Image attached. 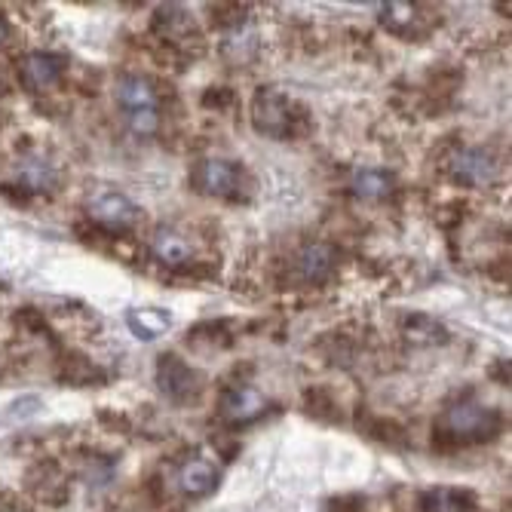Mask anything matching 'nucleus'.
I'll list each match as a JSON object with an SVG mask.
<instances>
[{
    "label": "nucleus",
    "instance_id": "1",
    "mask_svg": "<svg viewBox=\"0 0 512 512\" xmlns=\"http://www.w3.org/2000/svg\"><path fill=\"white\" fill-rule=\"evenodd\" d=\"M503 421L500 414L479 402H457L451 405L436 424V442L439 445H479L491 442L500 433Z\"/></svg>",
    "mask_w": 512,
    "mask_h": 512
},
{
    "label": "nucleus",
    "instance_id": "2",
    "mask_svg": "<svg viewBox=\"0 0 512 512\" xmlns=\"http://www.w3.org/2000/svg\"><path fill=\"white\" fill-rule=\"evenodd\" d=\"M114 96L132 135L151 138L160 129V96L148 77H120Z\"/></svg>",
    "mask_w": 512,
    "mask_h": 512
},
{
    "label": "nucleus",
    "instance_id": "3",
    "mask_svg": "<svg viewBox=\"0 0 512 512\" xmlns=\"http://www.w3.org/2000/svg\"><path fill=\"white\" fill-rule=\"evenodd\" d=\"M252 123L267 138H292L301 132V105L279 89H261L252 99Z\"/></svg>",
    "mask_w": 512,
    "mask_h": 512
},
{
    "label": "nucleus",
    "instance_id": "4",
    "mask_svg": "<svg viewBox=\"0 0 512 512\" xmlns=\"http://www.w3.org/2000/svg\"><path fill=\"white\" fill-rule=\"evenodd\" d=\"M194 188L203 197H215V200H243L246 172L224 157H206L194 166Z\"/></svg>",
    "mask_w": 512,
    "mask_h": 512
},
{
    "label": "nucleus",
    "instance_id": "5",
    "mask_svg": "<svg viewBox=\"0 0 512 512\" xmlns=\"http://www.w3.org/2000/svg\"><path fill=\"white\" fill-rule=\"evenodd\" d=\"M157 384H160L163 396H169L178 405L194 402L200 396V390H203V378L188 362L172 356V353L160 356V362H157Z\"/></svg>",
    "mask_w": 512,
    "mask_h": 512
},
{
    "label": "nucleus",
    "instance_id": "6",
    "mask_svg": "<svg viewBox=\"0 0 512 512\" xmlns=\"http://www.w3.org/2000/svg\"><path fill=\"white\" fill-rule=\"evenodd\" d=\"M86 212L92 221H99L111 230H126V227H135L138 221H142V209H138L126 194L111 191V188H102V191L92 194L86 200Z\"/></svg>",
    "mask_w": 512,
    "mask_h": 512
},
{
    "label": "nucleus",
    "instance_id": "7",
    "mask_svg": "<svg viewBox=\"0 0 512 512\" xmlns=\"http://www.w3.org/2000/svg\"><path fill=\"white\" fill-rule=\"evenodd\" d=\"M218 482H221V467L203 454L188 457L175 473V485L184 497H206L218 488Z\"/></svg>",
    "mask_w": 512,
    "mask_h": 512
},
{
    "label": "nucleus",
    "instance_id": "8",
    "mask_svg": "<svg viewBox=\"0 0 512 512\" xmlns=\"http://www.w3.org/2000/svg\"><path fill=\"white\" fill-rule=\"evenodd\" d=\"M68 59L59 53H28L19 65V77L28 89H53L59 83V77L65 74Z\"/></svg>",
    "mask_w": 512,
    "mask_h": 512
},
{
    "label": "nucleus",
    "instance_id": "9",
    "mask_svg": "<svg viewBox=\"0 0 512 512\" xmlns=\"http://www.w3.org/2000/svg\"><path fill=\"white\" fill-rule=\"evenodd\" d=\"M218 408L227 424H249L267 411V396L255 387H234L221 396Z\"/></svg>",
    "mask_w": 512,
    "mask_h": 512
},
{
    "label": "nucleus",
    "instance_id": "10",
    "mask_svg": "<svg viewBox=\"0 0 512 512\" xmlns=\"http://www.w3.org/2000/svg\"><path fill=\"white\" fill-rule=\"evenodd\" d=\"M335 264H338V249L329 243H310L295 258V270L301 279H307V283H322V279H329Z\"/></svg>",
    "mask_w": 512,
    "mask_h": 512
},
{
    "label": "nucleus",
    "instance_id": "11",
    "mask_svg": "<svg viewBox=\"0 0 512 512\" xmlns=\"http://www.w3.org/2000/svg\"><path fill=\"white\" fill-rule=\"evenodd\" d=\"M451 169H454V178L467 181V184H491L497 178V163L488 151H479V148H463L454 154L451 160Z\"/></svg>",
    "mask_w": 512,
    "mask_h": 512
},
{
    "label": "nucleus",
    "instance_id": "12",
    "mask_svg": "<svg viewBox=\"0 0 512 512\" xmlns=\"http://www.w3.org/2000/svg\"><path fill=\"white\" fill-rule=\"evenodd\" d=\"M126 325L138 341H157L160 335L169 332L172 313L160 307H132L126 310Z\"/></svg>",
    "mask_w": 512,
    "mask_h": 512
},
{
    "label": "nucleus",
    "instance_id": "13",
    "mask_svg": "<svg viewBox=\"0 0 512 512\" xmlns=\"http://www.w3.org/2000/svg\"><path fill=\"white\" fill-rule=\"evenodd\" d=\"M151 252L166 267H184L194 258V246L184 240L178 230H172V227H160L157 230L154 240H151Z\"/></svg>",
    "mask_w": 512,
    "mask_h": 512
},
{
    "label": "nucleus",
    "instance_id": "14",
    "mask_svg": "<svg viewBox=\"0 0 512 512\" xmlns=\"http://www.w3.org/2000/svg\"><path fill=\"white\" fill-rule=\"evenodd\" d=\"M421 509L424 512H476V494L467 488L439 485L421 497Z\"/></svg>",
    "mask_w": 512,
    "mask_h": 512
},
{
    "label": "nucleus",
    "instance_id": "15",
    "mask_svg": "<svg viewBox=\"0 0 512 512\" xmlns=\"http://www.w3.org/2000/svg\"><path fill=\"white\" fill-rule=\"evenodd\" d=\"M396 188V178L384 169H359L353 175V194L359 200H384Z\"/></svg>",
    "mask_w": 512,
    "mask_h": 512
},
{
    "label": "nucleus",
    "instance_id": "16",
    "mask_svg": "<svg viewBox=\"0 0 512 512\" xmlns=\"http://www.w3.org/2000/svg\"><path fill=\"white\" fill-rule=\"evenodd\" d=\"M22 188L34 191V194H46L56 188V169L50 166V160L43 157H28L19 166V178H16Z\"/></svg>",
    "mask_w": 512,
    "mask_h": 512
},
{
    "label": "nucleus",
    "instance_id": "17",
    "mask_svg": "<svg viewBox=\"0 0 512 512\" xmlns=\"http://www.w3.org/2000/svg\"><path fill=\"white\" fill-rule=\"evenodd\" d=\"M424 19L421 4H405V0H393V4H384L381 10V22L393 31V34H408L411 28H417Z\"/></svg>",
    "mask_w": 512,
    "mask_h": 512
},
{
    "label": "nucleus",
    "instance_id": "18",
    "mask_svg": "<svg viewBox=\"0 0 512 512\" xmlns=\"http://www.w3.org/2000/svg\"><path fill=\"white\" fill-rule=\"evenodd\" d=\"M157 25L163 28L160 34H163L166 40H175V43H188V37L197 34L194 19H191L188 13H184L181 7H175V4L157 13Z\"/></svg>",
    "mask_w": 512,
    "mask_h": 512
},
{
    "label": "nucleus",
    "instance_id": "19",
    "mask_svg": "<svg viewBox=\"0 0 512 512\" xmlns=\"http://www.w3.org/2000/svg\"><path fill=\"white\" fill-rule=\"evenodd\" d=\"M0 512H28V509H22L19 503H10V500H0Z\"/></svg>",
    "mask_w": 512,
    "mask_h": 512
},
{
    "label": "nucleus",
    "instance_id": "20",
    "mask_svg": "<svg viewBox=\"0 0 512 512\" xmlns=\"http://www.w3.org/2000/svg\"><path fill=\"white\" fill-rule=\"evenodd\" d=\"M7 34H10V31H7V22H4V19H0V43H4V40H7Z\"/></svg>",
    "mask_w": 512,
    "mask_h": 512
},
{
    "label": "nucleus",
    "instance_id": "21",
    "mask_svg": "<svg viewBox=\"0 0 512 512\" xmlns=\"http://www.w3.org/2000/svg\"><path fill=\"white\" fill-rule=\"evenodd\" d=\"M0 92H4V74H0Z\"/></svg>",
    "mask_w": 512,
    "mask_h": 512
}]
</instances>
